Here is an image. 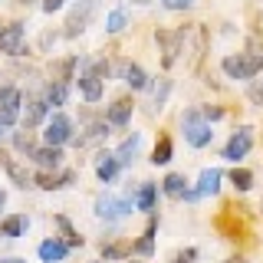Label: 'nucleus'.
Returning a JSON list of instances; mask_svg holds the SVG:
<instances>
[{
    "mask_svg": "<svg viewBox=\"0 0 263 263\" xmlns=\"http://www.w3.org/2000/svg\"><path fill=\"white\" fill-rule=\"evenodd\" d=\"M181 125H184V138H187V145H194V148L211 145V138H214L211 122H204V115L197 112V109H187V112H184V119H181Z\"/></svg>",
    "mask_w": 263,
    "mask_h": 263,
    "instance_id": "obj_1",
    "label": "nucleus"
},
{
    "mask_svg": "<svg viewBox=\"0 0 263 263\" xmlns=\"http://www.w3.org/2000/svg\"><path fill=\"white\" fill-rule=\"evenodd\" d=\"M260 69H263V56L257 53H237L224 60V72L230 79H253Z\"/></svg>",
    "mask_w": 263,
    "mask_h": 263,
    "instance_id": "obj_2",
    "label": "nucleus"
},
{
    "mask_svg": "<svg viewBox=\"0 0 263 263\" xmlns=\"http://www.w3.org/2000/svg\"><path fill=\"white\" fill-rule=\"evenodd\" d=\"M99 0H79L76 7L69 10V16H66V36H76V33H82L89 27V20H92Z\"/></svg>",
    "mask_w": 263,
    "mask_h": 263,
    "instance_id": "obj_3",
    "label": "nucleus"
},
{
    "mask_svg": "<svg viewBox=\"0 0 263 263\" xmlns=\"http://www.w3.org/2000/svg\"><path fill=\"white\" fill-rule=\"evenodd\" d=\"M128 211H132V201H128V197L105 194V197H99V201H96V214H99V217H105V220H119V217H125Z\"/></svg>",
    "mask_w": 263,
    "mask_h": 263,
    "instance_id": "obj_4",
    "label": "nucleus"
},
{
    "mask_svg": "<svg viewBox=\"0 0 263 263\" xmlns=\"http://www.w3.org/2000/svg\"><path fill=\"white\" fill-rule=\"evenodd\" d=\"M43 138H46V145H56V148H60L63 142H69V138H72V122L66 119L63 112H56L53 119H49V125H46V132H43Z\"/></svg>",
    "mask_w": 263,
    "mask_h": 263,
    "instance_id": "obj_5",
    "label": "nucleus"
},
{
    "mask_svg": "<svg viewBox=\"0 0 263 263\" xmlns=\"http://www.w3.org/2000/svg\"><path fill=\"white\" fill-rule=\"evenodd\" d=\"M250 145H253V128H237L234 135H230V142L224 148V158L227 161H240L247 152H250Z\"/></svg>",
    "mask_w": 263,
    "mask_h": 263,
    "instance_id": "obj_6",
    "label": "nucleus"
},
{
    "mask_svg": "<svg viewBox=\"0 0 263 263\" xmlns=\"http://www.w3.org/2000/svg\"><path fill=\"white\" fill-rule=\"evenodd\" d=\"M20 115V92L16 89H0V125H13Z\"/></svg>",
    "mask_w": 263,
    "mask_h": 263,
    "instance_id": "obj_7",
    "label": "nucleus"
},
{
    "mask_svg": "<svg viewBox=\"0 0 263 263\" xmlns=\"http://www.w3.org/2000/svg\"><path fill=\"white\" fill-rule=\"evenodd\" d=\"M20 49H23V27L20 23H10V27L0 30V53L16 56Z\"/></svg>",
    "mask_w": 263,
    "mask_h": 263,
    "instance_id": "obj_8",
    "label": "nucleus"
},
{
    "mask_svg": "<svg viewBox=\"0 0 263 263\" xmlns=\"http://www.w3.org/2000/svg\"><path fill=\"white\" fill-rule=\"evenodd\" d=\"M158 43L164 46L161 63H164V66H171V63L178 60V53H181V46H184V40H181V30H178V33H158Z\"/></svg>",
    "mask_w": 263,
    "mask_h": 263,
    "instance_id": "obj_9",
    "label": "nucleus"
},
{
    "mask_svg": "<svg viewBox=\"0 0 263 263\" xmlns=\"http://www.w3.org/2000/svg\"><path fill=\"white\" fill-rule=\"evenodd\" d=\"M30 158L40 164V168H60L63 164V152L56 145H46V148H36V152H30Z\"/></svg>",
    "mask_w": 263,
    "mask_h": 263,
    "instance_id": "obj_10",
    "label": "nucleus"
},
{
    "mask_svg": "<svg viewBox=\"0 0 263 263\" xmlns=\"http://www.w3.org/2000/svg\"><path fill=\"white\" fill-rule=\"evenodd\" d=\"M79 89H82V96H86L89 102H99V99H102V76H99V72H82Z\"/></svg>",
    "mask_w": 263,
    "mask_h": 263,
    "instance_id": "obj_11",
    "label": "nucleus"
},
{
    "mask_svg": "<svg viewBox=\"0 0 263 263\" xmlns=\"http://www.w3.org/2000/svg\"><path fill=\"white\" fill-rule=\"evenodd\" d=\"M217 191H220V171L217 168H204L201 181H197V194L208 197V194H217Z\"/></svg>",
    "mask_w": 263,
    "mask_h": 263,
    "instance_id": "obj_12",
    "label": "nucleus"
},
{
    "mask_svg": "<svg viewBox=\"0 0 263 263\" xmlns=\"http://www.w3.org/2000/svg\"><path fill=\"white\" fill-rule=\"evenodd\" d=\"M128 119H132V102L128 99H119V102L109 105V112H105V122H109V125H125Z\"/></svg>",
    "mask_w": 263,
    "mask_h": 263,
    "instance_id": "obj_13",
    "label": "nucleus"
},
{
    "mask_svg": "<svg viewBox=\"0 0 263 263\" xmlns=\"http://www.w3.org/2000/svg\"><path fill=\"white\" fill-rule=\"evenodd\" d=\"M66 257V243H60V240H43L40 243V260L43 263H60Z\"/></svg>",
    "mask_w": 263,
    "mask_h": 263,
    "instance_id": "obj_14",
    "label": "nucleus"
},
{
    "mask_svg": "<svg viewBox=\"0 0 263 263\" xmlns=\"http://www.w3.org/2000/svg\"><path fill=\"white\" fill-rule=\"evenodd\" d=\"M43 115H46V102H43V99H30V102H27V112H23V125H27V128L40 125V122H43Z\"/></svg>",
    "mask_w": 263,
    "mask_h": 263,
    "instance_id": "obj_15",
    "label": "nucleus"
},
{
    "mask_svg": "<svg viewBox=\"0 0 263 263\" xmlns=\"http://www.w3.org/2000/svg\"><path fill=\"white\" fill-rule=\"evenodd\" d=\"M122 79H125L132 89H145L148 86V76L142 72V66H135V63H122Z\"/></svg>",
    "mask_w": 263,
    "mask_h": 263,
    "instance_id": "obj_16",
    "label": "nucleus"
},
{
    "mask_svg": "<svg viewBox=\"0 0 263 263\" xmlns=\"http://www.w3.org/2000/svg\"><path fill=\"white\" fill-rule=\"evenodd\" d=\"M138 145H142V138H138V135H128L125 142H122V148H119V152H115V161H119V164H128L132 158H135Z\"/></svg>",
    "mask_w": 263,
    "mask_h": 263,
    "instance_id": "obj_17",
    "label": "nucleus"
},
{
    "mask_svg": "<svg viewBox=\"0 0 263 263\" xmlns=\"http://www.w3.org/2000/svg\"><path fill=\"white\" fill-rule=\"evenodd\" d=\"M23 230H27V217H20V214H13V217H7L0 224V234L4 237H20Z\"/></svg>",
    "mask_w": 263,
    "mask_h": 263,
    "instance_id": "obj_18",
    "label": "nucleus"
},
{
    "mask_svg": "<svg viewBox=\"0 0 263 263\" xmlns=\"http://www.w3.org/2000/svg\"><path fill=\"white\" fill-rule=\"evenodd\" d=\"M135 208L138 211H155V184H142V187H138Z\"/></svg>",
    "mask_w": 263,
    "mask_h": 263,
    "instance_id": "obj_19",
    "label": "nucleus"
},
{
    "mask_svg": "<svg viewBox=\"0 0 263 263\" xmlns=\"http://www.w3.org/2000/svg\"><path fill=\"white\" fill-rule=\"evenodd\" d=\"M115 171H119V161H115V155H102V161L96 164V175L102 181H112Z\"/></svg>",
    "mask_w": 263,
    "mask_h": 263,
    "instance_id": "obj_20",
    "label": "nucleus"
},
{
    "mask_svg": "<svg viewBox=\"0 0 263 263\" xmlns=\"http://www.w3.org/2000/svg\"><path fill=\"white\" fill-rule=\"evenodd\" d=\"M184 191H187L184 175H168V178H164V194H171V197H184Z\"/></svg>",
    "mask_w": 263,
    "mask_h": 263,
    "instance_id": "obj_21",
    "label": "nucleus"
},
{
    "mask_svg": "<svg viewBox=\"0 0 263 263\" xmlns=\"http://www.w3.org/2000/svg\"><path fill=\"white\" fill-rule=\"evenodd\" d=\"M66 82H49V89H46V105H63L66 102Z\"/></svg>",
    "mask_w": 263,
    "mask_h": 263,
    "instance_id": "obj_22",
    "label": "nucleus"
},
{
    "mask_svg": "<svg viewBox=\"0 0 263 263\" xmlns=\"http://www.w3.org/2000/svg\"><path fill=\"white\" fill-rule=\"evenodd\" d=\"M135 250L142 253V257H152V250H155V220H152V224H148V230L142 234V240L135 243Z\"/></svg>",
    "mask_w": 263,
    "mask_h": 263,
    "instance_id": "obj_23",
    "label": "nucleus"
},
{
    "mask_svg": "<svg viewBox=\"0 0 263 263\" xmlns=\"http://www.w3.org/2000/svg\"><path fill=\"white\" fill-rule=\"evenodd\" d=\"M152 161L155 164H168L171 161V138H158V145H155V152H152Z\"/></svg>",
    "mask_w": 263,
    "mask_h": 263,
    "instance_id": "obj_24",
    "label": "nucleus"
},
{
    "mask_svg": "<svg viewBox=\"0 0 263 263\" xmlns=\"http://www.w3.org/2000/svg\"><path fill=\"white\" fill-rule=\"evenodd\" d=\"M0 158H4V168H7V171H10V178L16 181V184H20V187H27V184H30V178H27V171H23V168H20V164H16V161H10V158H7V155H0Z\"/></svg>",
    "mask_w": 263,
    "mask_h": 263,
    "instance_id": "obj_25",
    "label": "nucleus"
},
{
    "mask_svg": "<svg viewBox=\"0 0 263 263\" xmlns=\"http://www.w3.org/2000/svg\"><path fill=\"white\" fill-rule=\"evenodd\" d=\"M230 181H234V187H237V191H250V187H253V175H250L247 168H234Z\"/></svg>",
    "mask_w": 263,
    "mask_h": 263,
    "instance_id": "obj_26",
    "label": "nucleus"
},
{
    "mask_svg": "<svg viewBox=\"0 0 263 263\" xmlns=\"http://www.w3.org/2000/svg\"><path fill=\"white\" fill-rule=\"evenodd\" d=\"M105 30H109V33H122V30H125V10H112L109 20H105Z\"/></svg>",
    "mask_w": 263,
    "mask_h": 263,
    "instance_id": "obj_27",
    "label": "nucleus"
},
{
    "mask_svg": "<svg viewBox=\"0 0 263 263\" xmlns=\"http://www.w3.org/2000/svg\"><path fill=\"white\" fill-rule=\"evenodd\" d=\"M168 89H171V82H168V79H161V82H158V89H155V105H158V109L164 105V99H168Z\"/></svg>",
    "mask_w": 263,
    "mask_h": 263,
    "instance_id": "obj_28",
    "label": "nucleus"
},
{
    "mask_svg": "<svg viewBox=\"0 0 263 263\" xmlns=\"http://www.w3.org/2000/svg\"><path fill=\"white\" fill-rule=\"evenodd\" d=\"M201 115H204V122H217L220 115H224V109H217V105H204Z\"/></svg>",
    "mask_w": 263,
    "mask_h": 263,
    "instance_id": "obj_29",
    "label": "nucleus"
},
{
    "mask_svg": "<svg viewBox=\"0 0 263 263\" xmlns=\"http://www.w3.org/2000/svg\"><path fill=\"white\" fill-rule=\"evenodd\" d=\"M250 102L263 105V82L260 79H253V86H250Z\"/></svg>",
    "mask_w": 263,
    "mask_h": 263,
    "instance_id": "obj_30",
    "label": "nucleus"
},
{
    "mask_svg": "<svg viewBox=\"0 0 263 263\" xmlns=\"http://www.w3.org/2000/svg\"><path fill=\"white\" fill-rule=\"evenodd\" d=\"M168 10H187V7H194V0H161Z\"/></svg>",
    "mask_w": 263,
    "mask_h": 263,
    "instance_id": "obj_31",
    "label": "nucleus"
},
{
    "mask_svg": "<svg viewBox=\"0 0 263 263\" xmlns=\"http://www.w3.org/2000/svg\"><path fill=\"white\" fill-rule=\"evenodd\" d=\"M194 257H197V250H181L178 257H175V263H191Z\"/></svg>",
    "mask_w": 263,
    "mask_h": 263,
    "instance_id": "obj_32",
    "label": "nucleus"
},
{
    "mask_svg": "<svg viewBox=\"0 0 263 263\" xmlns=\"http://www.w3.org/2000/svg\"><path fill=\"white\" fill-rule=\"evenodd\" d=\"M63 4H66V0H43V10H46V13H53V10H60Z\"/></svg>",
    "mask_w": 263,
    "mask_h": 263,
    "instance_id": "obj_33",
    "label": "nucleus"
},
{
    "mask_svg": "<svg viewBox=\"0 0 263 263\" xmlns=\"http://www.w3.org/2000/svg\"><path fill=\"white\" fill-rule=\"evenodd\" d=\"M0 263H27V260H20V257H7V260H0Z\"/></svg>",
    "mask_w": 263,
    "mask_h": 263,
    "instance_id": "obj_34",
    "label": "nucleus"
},
{
    "mask_svg": "<svg viewBox=\"0 0 263 263\" xmlns=\"http://www.w3.org/2000/svg\"><path fill=\"white\" fill-rule=\"evenodd\" d=\"M227 263H247V260H243V257H230Z\"/></svg>",
    "mask_w": 263,
    "mask_h": 263,
    "instance_id": "obj_35",
    "label": "nucleus"
},
{
    "mask_svg": "<svg viewBox=\"0 0 263 263\" xmlns=\"http://www.w3.org/2000/svg\"><path fill=\"white\" fill-rule=\"evenodd\" d=\"M4 201H7V194H4V191H0V208H4Z\"/></svg>",
    "mask_w": 263,
    "mask_h": 263,
    "instance_id": "obj_36",
    "label": "nucleus"
},
{
    "mask_svg": "<svg viewBox=\"0 0 263 263\" xmlns=\"http://www.w3.org/2000/svg\"><path fill=\"white\" fill-rule=\"evenodd\" d=\"M135 4H148V0H135Z\"/></svg>",
    "mask_w": 263,
    "mask_h": 263,
    "instance_id": "obj_37",
    "label": "nucleus"
},
{
    "mask_svg": "<svg viewBox=\"0 0 263 263\" xmlns=\"http://www.w3.org/2000/svg\"><path fill=\"white\" fill-rule=\"evenodd\" d=\"M20 4H30V0H20Z\"/></svg>",
    "mask_w": 263,
    "mask_h": 263,
    "instance_id": "obj_38",
    "label": "nucleus"
},
{
    "mask_svg": "<svg viewBox=\"0 0 263 263\" xmlns=\"http://www.w3.org/2000/svg\"><path fill=\"white\" fill-rule=\"evenodd\" d=\"M260 211H263V201H260Z\"/></svg>",
    "mask_w": 263,
    "mask_h": 263,
    "instance_id": "obj_39",
    "label": "nucleus"
},
{
    "mask_svg": "<svg viewBox=\"0 0 263 263\" xmlns=\"http://www.w3.org/2000/svg\"><path fill=\"white\" fill-rule=\"evenodd\" d=\"M0 128H4V125H0ZM0 135H4V132H0Z\"/></svg>",
    "mask_w": 263,
    "mask_h": 263,
    "instance_id": "obj_40",
    "label": "nucleus"
}]
</instances>
